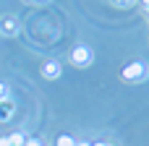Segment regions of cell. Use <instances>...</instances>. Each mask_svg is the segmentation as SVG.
<instances>
[{"instance_id": "3", "label": "cell", "mask_w": 149, "mask_h": 146, "mask_svg": "<svg viewBox=\"0 0 149 146\" xmlns=\"http://www.w3.org/2000/svg\"><path fill=\"white\" fill-rule=\"evenodd\" d=\"M0 31H3L5 37H13V34L18 31V18H16V16H3V18H0Z\"/></svg>"}, {"instance_id": "11", "label": "cell", "mask_w": 149, "mask_h": 146, "mask_svg": "<svg viewBox=\"0 0 149 146\" xmlns=\"http://www.w3.org/2000/svg\"><path fill=\"white\" fill-rule=\"evenodd\" d=\"M73 146H92V144H89V141H76Z\"/></svg>"}, {"instance_id": "10", "label": "cell", "mask_w": 149, "mask_h": 146, "mask_svg": "<svg viewBox=\"0 0 149 146\" xmlns=\"http://www.w3.org/2000/svg\"><path fill=\"white\" fill-rule=\"evenodd\" d=\"M0 146H10V144H8V136H3V138H0Z\"/></svg>"}, {"instance_id": "9", "label": "cell", "mask_w": 149, "mask_h": 146, "mask_svg": "<svg viewBox=\"0 0 149 146\" xmlns=\"http://www.w3.org/2000/svg\"><path fill=\"white\" fill-rule=\"evenodd\" d=\"M24 146H45V141H42V138H26Z\"/></svg>"}, {"instance_id": "13", "label": "cell", "mask_w": 149, "mask_h": 146, "mask_svg": "<svg viewBox=\"0 0 149 146\" xmlns=\"http://www.w3.org/2000/svg\"><path fill=\"white\" fill-rule=\"evenodd\" d=\"M118 3H120V5H126V3H131V0H118Z\"/></svg>"}, {"instance_id": "7", "label": "cell", "mask_w": 149, "mask_h": 146, "mask_svg": "<svg viewBox=\"0 0 149 146\" xmlns=\"http://www.w3.org/2000/svg\"><path fill=\"white\" fill-rule=\"evenodd\" d=\"M76 141L71 138V136H58V146H73Z\"/></svg>"}, {"instance_id": "2", "label": "cell", "mask_w": 149, "mask_h": 146, "mask_svg": "<svg viewBox=\"0 0 149 146\" xmlns=\"http://www.w3.org/2000/svg\"><path fill=\"white\" fill-rule=\"evenodd\" d=\"M92 50L86 47V44H76L73 50H71V63L73 65H79V68H86L89 63H92Z\"/></svg>"}, {"instance_id": "5", "label": "cell", "mask_w": 149, "mask_h": 146, "mask_svg": "<svg viewBox=\"0 0 149 146\" xmlns=\"http://www.w3.org/2000/svg\"><path fill=\"white\" fill-rule=\"evenodd\" d=\"M13 112H16V104L10 102V99H3L0 102V120L5 123V120H10L13 118Z\"/></svg>"}, {"instance_id": "14", "label": "cell", "mask_w": 149, "mask_h": 146, "mask_svg": "<svg viewBox=\"0 0 149 146\" xmlns=\"http://www.w3.org/2000/svg\"><path fill=\"white\" fill-rule=\"evenodd\" d=\"M29 3H39V0H29Z\"/></svg>"}, {"instance_id": "4", "label": "cell", "mask_w": 149, "mask_h": 146, "mask_svg": "<svg viewBox=\"0 0 149 146\" xmlns=\"http://www.w3.org/2000/svg\"><path fill=\"white\" fill-rule=\"evenodd\" d=\"M42 76H45V78H58V76H60V63H58V60L42 63Z\"/></svg>"}, {"instance_id": "12", "label": "cell", "mask_w": 149, "mask_h": 146, "mask_svg": "<svg viewBox=\"0 0 149 146\" xmlns=\"http://www.w3.org/2000/svg\"><path fill=\"white\" fill-rule=\"evenodd\" d=\"M92 146H113V144H107V141H100V144H92Z\"/></svg>"}, {"instance_id": "1", "label": "cell", "mask_w": 149, "mask_h": 146, "mask_svg": "<svg viewBox=\"0 0 149 146\" xmlns=\"http://www.w3.org/2000/svg\"><path fill=\"white\" fill-rule=\"evenodd\" d=\"M147 76H149V65L141 63V60H134V63H128V65L123 68V78H126V81L141 84V81H147Z\"/></svg>"}, {"instance_id": "6", "label": "cell", "mask_w": 149, "mask_h": 146, "mask_svg": "<svg viewBox=\"0 0 149 146\" xmlns=\"http://www.w3.org/2000/svg\"><path fill=\"white\" fill-rule=\"evenodd\" d=\"M8 144L10 146H24L26 144V136H24V133H10V136H8Z\"/></svg>"}, {"instance_id": "8", "label": "cell", "mask_w": 149, "mask_h": 146, "mask_svg": "<svg viewBox=\"0 0 149 146\" xmlns=\"http://www.w3.org/2000/svg\"><path fill=\"white\" fill-rule=\"evenodd\" d=\"M3 99H10V89H8V84H0V102Z\"/></svg>"}]
</instances>
